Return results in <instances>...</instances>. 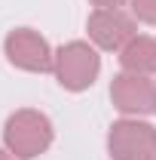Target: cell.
Here are the masks:
<instances>
[{"label": "cell", "instance_id": "cell-1", "mask_svg": "<svg viewBox=\"0 0 156 160\" xmlns=\"http://www.w3.org/2000/svg\"><path fill=\"white\" fill-rule=\"evenodd\" d=\"M110 151L119 160H153L156 157V132L150 126L119 123L110 136Z\"/></svg>", "mask_w": 156, "mask_h": 160}, {"label": "cell", "instance_id": "cell-2", "mask_svg": "<svg viewBox=\"0 0 156 160\" xmlns=\"http://www.w3.org/2000/svg\"><path fill=\"white\" fill-rule=\"evenodd\" d=\"M6 139H9V145L19 151L21 157H34L49 142V123H46V117H37V114L25 111V114L9 120Z\"/></svg>", "mask_w": 156, "mask_h": 160}, {"label": "cell", "instance_id": "cell-3", "mask_svg": "<svg viewBox=\"0 0 156 160\" xmlns=\"http://www.w3.org/2000/svg\"><path fill=\"white\" fill-rule=\"evenodd\" d=\"M98 71V59L95 52L83 43H71L67 49H61V62H58V77L67 89H83L89 86L92 77Z\"/></svg>", "mask_w": 156, "mask_h": 160}, {"label": "cell", "instance_id": "cell-4", "mask_svg": "<svg viewBox=\"0 0 156 160\" xmlns=\"http://www.w3.org/2000/svg\"><path fill=\"white\" fill-rule=\"evenodd\" d=\"M6 49H9V59L21 68H31V71H46L49 68V49L31 31H16L6 40Z\"/></svg>", "mask_w": 156, "mask_h": 160}, {"label": "cell", "instance_id": "cell-5", "mask_svg": "<svg viewBox=\"0 0 156 160\" xmlns=\"http://www.w3.org/2000/svg\"><path fill=\"white\" fill-rule=\"evenodd\" d=\"M92 34L101 46H119L132 34V25H129V19H122L113 9L110 12H95L92 16Z\"/></svg>", "mask_w": 156, "mask_h": 160}, {"label": "cell", "instance_id": "cell-6", "mask_svg": "<svg viewBox=\"0 0 156 160\" xmlns=\"http://www.w3.org/2000/svg\"><path fill=\"white\" fill-rule=\"evenodd\" d=\"M113 96H117L122 111H144V108H150V89L144 83H138V77H119L117 86H113Z\"/></svg>", "mask_w": 156, "mask_h": 160}, {"label": "cell", "instance_id": "cell-7", "mask_svg": "<svg viewBox=\"0 0 156 160\" xmlns=\"http://www.w3.org/2000/svg\"><path fill=\"white\" fill-rule=\"evenodd\" d=\"M122 62L129 65V68H156V46L150 43V40H138V43H132L129 49H126V56H122Z\"/></svg>", "mask_w": 156, "mask_h": 160}, {"label": "cell", "instance_id": "cell-8", "mask_svg": "<svg viewBox=\"0 0 156 160\" xmlns=\"http://www.w3.org/2000/svg\"><path fill=\"white\" fill-rule=\"evenodd\" d=\"M135 9H138L141 19L156 22V0H135Z\"/></svg>", "mask_w": 156, "mask_h": 160}, {"label": "cell", "instance_id": "cell-9", "mask_svg": "<svg viewBox=\"0 0 156 160\" xmlns=\"http://www.w3.org/2000/svg\"><path fill=\"white\" fill-rule=\"evenodd\" d=\"M98 3H101V6H107V3H110V0H98ZM113 3H117V0H113Z\"/></svg>", "mask_w": 156, "mask_h": 160}, {"label": "cell", "instance_id": "cell-10", "mask_svg": "<svg viewBox=\"0 0 156 160\" xmlns=\"http://www.w3.org/2000/svg\"><path fill=\"white\" fill-rule=\"evenodd\" d=\"M0 160H9V157H6V154H3V151H0Z\"/></svg>", "mask_w": 156, "mask_h": 160}]
</instances>
